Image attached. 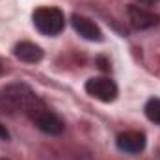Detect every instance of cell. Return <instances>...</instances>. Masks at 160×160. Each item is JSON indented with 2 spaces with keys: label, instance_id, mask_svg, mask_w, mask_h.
<instances>
[{
  "label": "cell",
  "instance_id": "9c48e42d",
  "mask_svg": "<svg viewBox=\"0 0 160 160\" xmlns=\"http://www.w3.org/2000/svg\"><path fill=\"white\" fill-rule=\"evenodd\" d=\"M143 112H145L147 119L151 121V123H155V125H158V127H160V99H158V97L149 99V101L145 102Z\"/></svg>",
  "mask_w": 160,
  "mask_h": 160
},
{
  "label": "cell",
  "instance_id": "6da1fadb",
  "mask_svg": "<svg viewBox=\"0 0 160 160\" xmlns=\"http://www.w3.org/2000/svg\"><path fill=\"white\" fill-rule=\"evenodd\" d=\"M2 95H4V99L9 102V106H11L13 110L22 112V114H24L26 118H30V119L47 106L39 97L34 93V89H32L30 86L22 84V82L6 86L4 91H2Z\"/></svg>",
  "mask_w": 160,
  "mask_h": 160
},
{
  "label": "cell",
  "instance_id": "7c38bea8",
  "mask_svg": "<svg viewBox=\"0 0 160 160\" xmlns=\"http://www.w3.org/2000/svg\"><path fill=\"white\" fill-rule=\"evenodd\" d=\"M2 73H4V67H2V63H0V75H2Z\"/></svg>",
  "mask_w": 160,
  "mask_h": 160
},
{
  "label": "cell",
  "instance_id": "8992f818",
  "mask_svg": "<svg viewBox=\"0 0 160 160\" xmlns=\"http://www.w3.org/2000/svg\"><path fill=\"white\" fill-rule=\"evenodd\" d=\"M145 134L140 132V130H127V132H121L119 136L116 138V145L118 149L123 153H128V155H138L145 149Z\"/></svg>",
  "mask_w": 160,
  "mask_h": 160
},
{
  "label": "cell",
  "instance_id": "8fae6325",
  "mask_svg": "<svg viewBox=\"0 0 160 160\" xmlns=\"http://www.w3.org/2000/svg\"><path fill=\"white\" fill-rule=\"evenodd\" d=\"M0 140H9V132H8V128H6V125H2L0 123Z\"/></svg>",
  "mask_w": 160,
  "mask_h": 160
},
{
  "label": "cell",
  "instance_id": "5b68a950",
  "mask_svg": "<svg viewBox=\"0 0 160 160\" xmlns=\"http://www.w3.org/2000/svg\"><path fill=\"white\" fill-rule=\"evenodd\" d=\"M30 121L39 128L41 132L50 134V136H58V134H62V132H63V128H65L63 119H62L58 114H54L48 106H45L41 112H38V114H36Z\"/></svg>",
  "mask_w": 160,
  "mask_h": 160
},
{
  "label": "cell",
  "instance_id": "30bf717a",
  "mask_svg": "<svg viewBox=\"0 0 160 160\" xmlns=\"http://www.w3.org/2000/svg\"><path fill=\"white\" fill-rule=\"evenodd\" d=\"M158 0H132V4H136V6H143V8H149V6H153V4H157Z\"/></svg>",
  "mask_w": 160,
  "mask_h": 160
},
{
  "label": "cell",
  "instance_id": "277c9868",
  "mask_svg": "<svg viewBox=\"0 0 160 160\" xmlns=\"http://www.w3.org/2000/svg\"><path fill=\"white\" fill-rule=\"evenodd\" d=\"M127 13H128V22L134 30H149V28L160 24V15L153 13L149 8L130 4Z\"/></svg>",
  "mask_w": 160,
  "mask_h": 160
},
{
  "label": "cell",
  "instance_id": "7a4b0ae2",
  "mask_svg": "<svg viewBox=\"0 0 160 160\" xmlns=\"http://www.w3.org/2000/svg\"><path fill=\"white\" fill-rule=\"evenodd\" d=\"M34 26L39 30L43 36H58L65 28V17L58 8H38L32 13Z\"/></svg>",
  "mask_w": 160,
  "mask_h": 160
},
{
  "label": "cell",
  "instance_id": "52a82bcc",
  "mask_svg": "<svg viewBox=\"0 0 160 160\" xmlns=\"http://www.w3.org/2000/svg\"><path fill=\"white\" fill-rule=\"evenodd\" d=\"M71 24H73V28H75V32L82 36L84 39L88 41H102L104 39V36H102V32H101V28L91 21V19H88V17H84V15H78V13H75L73 17H71Z\"/></svg>",
  "mask_w": 160,
  "mask_h": 160
},
{
  "label": "cell",
  "instance_id": "4fadbf2b",
  "mask_svg": "<svg viewBox=\"0 0 160 160\" xmlns=\"http://www.w3.org/2000/svg\"><path fill=\"white\" fill-rule=\"evenodd\" d=\"M0 160H8V158H0Z\"/></svg>",
  "mask_w": 160,
  "mask_h": 160
},
{
  "label": "cell",
  "instance_id": "ba28073f",
  "mask_svg": "<svg viewBox=\"0 0 160 160\" xmlns=\"http://www.w3.org/2000/svg\"><path fill=\"white\" fill-rule=\"evenodd\" d=\"M13 54L17 60L24 62V63H38L43 60V50H41L39 45L36 43H30V41H21L15 45L13 48Z\"/></svg>",
  "mask_w": 160,
  "mask_h": 160
},
{
  "label": "cell",
  "instance_id": "3957f363",
  "mask_svg": "<svg viewBox=\"0 0 160 160\" xmlns=\"http://www.w3.org/2000/svg\"><path fill=\"white\" fill-rule=\"evenodd\" d=\"M86 93L91 95L93 99L101 101V102H112L118 99V84L112 78H106V77H93L86 82Z\"/></svg>",
  "mask_w": 160,
  "mask_h": 160
}]
</instances>
